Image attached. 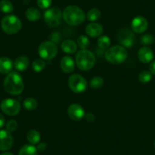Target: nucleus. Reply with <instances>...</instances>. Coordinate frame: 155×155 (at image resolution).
<instances>
[{
	"label": "nucleus",
	"instance_id": "f257e3e1",
	"mask_svg": "<svg viewBox=\"0 0 155 155\" xmlns=\"http://www.w3.org/2000/svg\"><path fill=\"white\" fill-rule=\"evenodd\" d=\"M4 87L12 95H19L21 94L25 87L21 76L16 71L8 73L4 80Z\"/></svg>",
	"mask_w": 155,
	"mask_h": 155
},
{
	"label": "nucleus",
	"instance_id": "f03ea898",
	"mask_svg": "<svg viewBox=\"0 0 155 155\" xmlns=\"http://www.w3.org/2000/svg\"><path fill=\"white\" fill-rule=\"evenodd\" d=\"M62 17L65 21L71 26L81 25L85 19L84 11L76 5H68L64 9Z\"/></svg>",
	"mask_w": 155,
	"mask_h": 155
},
{
	"label": "nucleus",
	"instance_id": "7ed1b4c3",
	"mask_svg": "<svg viewBox=\"0 0 155 155\" xmlns=\"http://www.w3.org/2000/svg\"><path fill=\"white\" fill-rule=\"evenodd\" d=\"M75 62L78 68L82 71L91 69L96 62L94 54L90 50H81L78 52L75 56Z\"/></svg>",
	"mask_w": 155,
	"mask_h": 155
},
{
	"label": "nucleus",
	"instance_id": "20e7f679",
	"mask_svg": "<svg viewBox=\"0 0 155 155\" xmlns=\"http://www.w3.org/2000/svg\"><path fill=\"white\" fill-rule=\"evenodd\" d=\"M127 51L120 46L110 47L106 51L105 58L107 61L113 64H121L127 59Z\"/></svg>",
	"mask_w": 155,
	"mask_h": 155
},
{
	"label": "nucleus",
	"instance_id": "39448f33",
	"mask_svg": "<svg viewBox=\"0 0 155 155\" xmlns=\"http://www.w3.org/2000/svg\"><path fill=\"white\" fill-rule=\"evenodd\" d=\"M21 26L22 24L20 19L13 15L5 16L1 21L2 29L8 34H17L21 29Z\"/></svg>",
	"mask_w": 155,
	"mask_h": 155
},
{
	"label": "nucleus",
	"instance_id": "423d86ee",
	"mask_svg": "<svg viewBox=\"0 0 155 155\" xmlns=\"http://www.w3.org/2000/svg\"><path fill=\"white\" fill-rule=\"evenodd\" d=\"M58 52L57 46L52 41H44L40 45L38 53L42 59L50 60L56 56Z\"/></svg>",
	"mask_w": 155,
	"mask_h": 155
},
{
	"label": "nucleus",
	"instance_id": "0eeeda50",
	"mask_svg": "<svg viewBox=\"0 0 155 155\" xmlns=\"http://www.w3.org/2000/svg\"><path fill=\"white\" fill-rule=\"evenodd\" d=\"M68 86L74 93H82L87 88V82L84 78L78 74H71L68 78Z\"/></svg>",
	"mask_w": 155,
	"mask_h": 155
},
{
	"label": "nucleus",
	"instance_id": "6e6552de",
	"mask_svg": "<svg viewBox=\"0 0 155 155\" xmlns=\"http://www.w3.org/2000/svg\"><path fill=\"white\" fill-rule=\"evenodd\" d=\"M62 13L57 8L47 9L44 13V20L46 24L51 28H56L62 23Z\"/></svg>",
	"mask_w": 155,
	"mask_h": 155
},
{
	"label": "nucleus",
	"instance_id": "1a4fd4ad",
	"mask_svg": "<svg viewBox=\"0 0 155 155\" xmlns=\"http://www.w3.org/2000/svg\"><path fill=\"white\" fill-rule=\"evenodd\" d=\"M0 108L4 113L8 116H14L19 113L21 110V104L17 100L8 98L0 104Z\"/></svg>",
	"mask_w": 155,
	"mask_h": 155
},
{
	"label": "nucleus",
	"instance_id": "9d476101",
	"mask_svg": "<svg viewBox=\"0 0 155 155\" xmlns=\"http://www.w3.org/2000/svg\"><path fill=\"white\" fill-rule=\"evenodd\" d=\"M119 42L124 47L131 48L134 45L135 37L133 33L129 29H122L118 34Z\"/></svg>",
	"mask_w": 155,
	"mask_h": 155
},
{
	"label": "nucleus",
	"instance_id": "9b49d317",
	"mask_svg": "<svg viewBox=\"0 0 155 155\" xmlns=\"http://www.w3.org/2000/svg\"><path fill=\"white\" fill-rule=\"evenodd\" d=\"M68 114L74 121H80L85 116V111L81 105L73 104L68 107Z\"/></svg>",
	"mask_w": 155,
	"mask_h": 155
},
{
	"label": "nucleus",
	"instance_id": "f8f14e48",
	"mask_svg": "<svg viewBox=\"0 0 155 155\" xmlns=\"http://www.w3.org/2000/svg\"><path fill=\"white\" fill-rule=\"evenodd\" d=\"M131 27L134 32L137 34L144 33L148 27L147 19L143 16H137L132 21Z\"/></svg>",
	"mask_w": 155,
	"mask_h": 155
},
{
	"label": "nucleus",
	"instance_id": "ddd939ff",
	"mask_svg": "<svg viewBox=\"0 0 155 155\" xmlns=\"http://www.w3.org/2000/svg\"><path fill=\"white\" fill-rule=\"evenodd\" d=\"M13 144V137L7 130H0V150H7Z\"/></svg>",
	"mask_w": 155,
	"mask_h": 155
},
{
	"label": "nucleus",
	"instance_id": "4468645a",
	"mask_svg": "<svg viewBox=\"0 0 155 155\" xmlns=\"http://www.w3.org/2000/svg\"><path fill=\"white\" fill-rule=\"evenodd\" d=\"M138 57L143 63H149L153 59V50L147 47H141L138 53Z\"/></svg>",
	"mask_w": 155,
	"mask_h": 155
},
{
	"label": "nucleus",
	"instance_id": "2eb2a0df",
	"mask_svg": "<svg viewBox=\"0 0 155 155\" xmlns=\"http://www.w3.org/2000/svg\"><path fill=\"white\" fill-rule=\"evenodd\" d=\"M86 34L91 37H97L102 34L103 27L102 25H100L98 23H95V22H92L89 25H87L86 27Z\"/></svg>",
	"mask_w": 155,
	"mask_h": 155
},
{
	"label": "nucleus",
	"instance_id": "dca6fc26",
	"mask_svg": "<svg viewBox=\"0 0 155 155\" xmlns=\"http://www.w3.org/2000/svg\"><path fill=\"white\" fill-rule=\"evenodd\" d=\"M60 66L62 71L65 73H71L74 69V62L70 56H64L60 62Z\"/></svg>",
	"mask_w": 155,
	"mask_h": 155
},
{
	"label": "nucleus",
	"instance_id": "f3484780",
	"mask_svg": "<svg viewBox=\"0 0 155 155\" xmlns=\"http://www.w3.org/2000/svg\"><path fill=\"white\" fill-rule=\"evenodd\" d=\"M14 63L8 57H0V73L8 74L12 71Z\"/></svg>",
	"mask_w": 155,
	"mask_h": 155
},
{
	"label": "nucleus",
	"instance_id": "a211bd4d",
	"mask_svg": "<svg viewBox=\"0 0 155 155\" xmlns=\"http://www.w3.org/2000/svg\"><path fill=\"white\" fill-rule=\"evenodd\" d=\"M30 65V61L27 56H20L15 59L14 62V67L16 70L19 71H24L28 68Z\"/></svg>",
	"mask_w": 155,
	"mask_h": 155
},
{
	"label": "nucleus",
	"instance_id": "6ab92c4d",
	"mask_svg": "<svg viewBox=\"0 0 155 155\" xmlns=\"http://www.w3.org/2000/svg\"><path fill=\"white\" fill-rule=\"evenodd\" d=\"M61 48L63 50L64 53H68V54H73L77 51L78 46L72 40H65L62 41L61 44Z\"/></svg>",
	"mask_w": 155,
	"mask_h": 155
},
{
	"label": "nucleus",
	"instance_id": "aec40b11",
	"mask_svg": "<svg viewBox=\"0 0 155 155\" xmlns=\"http://www.w3.org/2000/svg\"><path fill=\"white\" fill-rule=\"evenodd\" d=\"M25 16H26L27 19L31 21H37L41 18V12L37 8L32 7L27 10L25 12Z\"/></svg>",
	"mask_w": 155,
	"mask_h": 155
},
{
	"label": "nucleus",
	"instance_id": "412c9836",
	"mask_svg": "<svg viewBox=\"0 0 155 155\" xmlns=\"http://www.w3.org/2000/svg\"><path fill=\"white\" fill-rule=\"evenodd\" d=\"M27 139L31 144H37L41 141V134L38 131L32 129L27 134Z\"/></svg>",
	"mask_w": 155,
	"mask_h": 155
},
{
	"label": "nucleus",
	"instance_id": "4be33fe9",
	"mask_svg": "<svg viewBox=\"0 0 155 155\" xmlns=\"http://www.w3.org/2000/svg\"><path fill=\"white\" fill-rule=\"evenodd\" d=\"M18 155H37V149L35 146L26 144L20 149Z\"/></svg>",
	"mask_w": 155,
	"mask_h": 155
},
{
	"label": "nucleus",
	"instance_id": "5701e85b",
	"mask_svg": "<svg viewBox=\"0 0 155 155\" xmlns=\"http://www.w3.org/2000/svg\"><path fill=\"white\" fill-rule=\"evenodd\" d=\"M0 11L2 12L8 14L13 12V5L9 0H2L0 2Z\"/></svg>",
	"mask_w": 155,
	"mask_h": 155
},
{
	"label": "nucleus",
	"instance_id": "b1692460",
	"mask_svg": "<svg viewBox=\"0 0 155 155\" xmlns=\"http://www.w3.org/2000/svg\"><path fill=\"white\" fill-rule=\"evenodd\" d=\"M46 62L44 59H37L33 62L32 68L36 72H41L45 68Z\"/></svg>",
	"mask_w": 155,
	"mask_h": 155
},
{
	"label": "nucleus",
	"instance_id": "393cba45",
	"mask_svg": "<svg viewBox=\"0 0 155 155\" xmlns=\"http://www.w3.org/2000/svg\"><path fill=\"white\" fill-rule=\"evenodd\" d=\"M24 107L25 108V110H29V111H31V110H34L37 107V102L34 98L29 97L27 98L23 103Z\"/></svg>",
	"mask_w": 155,
	"mask_h": 155
},
{
	"label": "nucleus",
	"instance_id": "a878e982",
	"mask_svg": "<svg viewBox=\"0 0 155 155\" xmlns=\"http://www.w3.org/2000/svg\"><path fill=\"white\" fill-rule=\"evenodd\" d=\"M77 43L78 46L81 49H82V50H86L89 47V45H90L89 39L84 35H81L78 37Z\"/></svg>",
	"mask_w": 155,
	"mask_h": 155
},
{
	"label": "nucleus",
	"instance_id": "bb28decb",
	"mask_svg": "<svg viewBox=\"0 0 155 155\" xmlns=\"http://www.w3.org/2000/svg\"><path fill=\"white\" fill-rule=\"evenodd\" d=\"M101 17V12L97 8H92L89 10L87 14V18L91 21H95Z\"/></svg>",
	"mask_w": 155,
	"mask_h": 155
},
{
	"label": "nucleus",
	"instance_id": "cd10ccee",
	"mask_svg": "<svg viewBox=\"0 0 155 155\" xmlns=\"http://www.w3.org/2000/svg\"><path fill=\"white\" fill-rule=\"evenodd\" d=\"M151 78L152 74L150 71H147V70L141 71L138 76V79H139L140 82H141L142 84H147L151 80Z\"/></svg>",
	"mask_w": 155,
	"mask_h": 155
},
{
	"label": "nucleus",
	"instance_id": "c85d7f7f",
	"mask_svg": "<svg viewBox=\"0 0 155 155\" xmlns=\"http://www.w3.org/2000/svg\"><path fill=\"white\" fill-rule=\"evenodd\" d=\"M97 45L100 48L106 50L110 45V39L107 36H101L97 41Z\"/></svg>",
	"mask_w": 155,
	"mask_h": 155
},
{
	"label": "nucleus",
	"instance_id": "c756f323",
	"mask_svg": "<svg viewBox=\"0 0 155 155\" xmlns=\"http://www.w3.org/2000/svg\"><path fill=\"white\" fill-rule=\"evenodd\" d=\"M104 84V79L100 76L94 77L90 81V86L93 89H99Z\"/></svg>",
	"mask_w": 155,
	"mask_h": 155
},
{
	"label": "nucleus",
	"instance_id": "7c9ffc66",
	"mask_svg": "<svg viewBox=\"0 0 155 155\" xmlns=\"http://www.w3.org/2000/svg\"><path fill=\"white\" fill-rule=\"evenodd\" d=\"M153 42H154V37L152 34H144L141 38V43L144 45H150Z\"/></svg>",
	"mask_w": 155,
	"mask_h": 155
},
{
	"label": "nucleus",
	"instance_id": "2f4dec72",
	"mask_svg": "<svg viewBox=\"0 0 155 155\" xmlns=\"http://www.w3.org/2000/svg\"><path fill=\"white\" fill-rule=\"evenodd\" d=\"M5 127H6L7 131H8L9 132H13L17 129L18 123L15 120H11L9 121H8Z\"/></svg>",
	"mask_w": 155,
	"mask_h": 155
},
{
	"label": "nucleus",
	"instance_id": "473e14b6",
	"mask_svg": "<svg viewBox=\"0 0 155 155\" xmlns=\"http://www.w3.org/2000/svg\"><path fill=\"white\" fill-rule=\"evenodd\" d=\"M52 0H37V5L42 9L48 8L51 5Z\"/></svg>",
	"mask_w": 155,
	"mask_h": 155
},
{
	"label": "nucleus",
	"instance_id": "72a5a7b5",
	"mask_svg": "<svg viewBox=\"0 0 155 155\" xmlns=\"http://www.w3.org/2000/svg\"><path fill=\"white\" fill-rule=\"evenodd\" d=\"M50 39H51V41L53 43H59V41L61 40V36L60 34L57 32H54L51 34V37H50Z\"/></svg>",
	"mask_w": 155,
	"mask_h": 155
},
{
	"label": "nucleus",
	"instance_id": "f704fd0d",
	"mask_svg": "<svg viewBox=\"0 0 155 155\" xmlns=\"http://www.w3.org/2000/svg\"><path fill=\"white\" fill-rule=\"evenodd\" d=\"M46 148H47V144L45 142L39 143L37 147V150H39V151H44V150H45Z\"/></svg>",
	"mask_w": 155,
	"mask_h": 155
},
{
	"label": "nucleus",
	"instance_id": "c9c22d12",
	"mask_svg": "<svg viewBox=\"0 0 155 155\" xmlns=\"http://www.w3.org/2000/svg\"><path fill=\"white\" fill-rule=\"evenodd\" d=\"M84 117H85L86 120H87V121H89V122H93L94 120V119H95L94 115L93 113H87V114H86Z\"/></svg>",
	"mask_w": 155,
	"mask_h": 155
},
{
	"label": "nucleus",
	"instance_id": "e433bc0d",
	"mask_svg": "<svg viewBox=\"0 0 155 155\" xmlns=\"http://www.w3.org/2000/svg\"><path fill=\"white\" fill-rule=\"evenodd\" d=\"M149 70H150V73H151L152 74H154L155 75V60L153 61V62L150 64Z\"/></svg>",
	"mask_w": 155,
	"mask_h": 155
},
{
	"label": "nucleus",
	"instance_id": "4c0bfd02",
	"mask_svg": "<svg viewBox=\"0 0 155 155\" xmlns=\"http://www.w3.org/2000/svg\"><path fill=\"white\" fill-rule=\"evenodd\" d=\"M5 123V119L2 114L0 113V129H2Z\"/></svg>",
	"mask_w": 155,
	"mask_h": 155
},
{
	"label": "nucleus",
	"instance_id": "58836bf2",
	"mask_svg": "<svg viewBox=\"0 0 155 155\" xmlns=\"http://www.w3.org/2000/svg\"><path fill=\"white\" fill-rule=\"evenodd\" d=\"M0 155H14V154L12 153H9V152H4V153H1Z\"/></svg>",
	"mask_w": 155,
	"mask_h": 155
},
{
	"label": "nucleus",
	"instance_id": "ea45409f",
	"mask_svg": "<svg viewBox=\"0 0 155 155\" xmlns=\"http://www.w3.org/2000/svg\"><path fill=\"white\" fill-rule=\"evenodd\" d=\"M154 147H155V141H154Z\"/></svg>",
	"mask_w": 155,
	"mask_h": 155
}]
</instances>
